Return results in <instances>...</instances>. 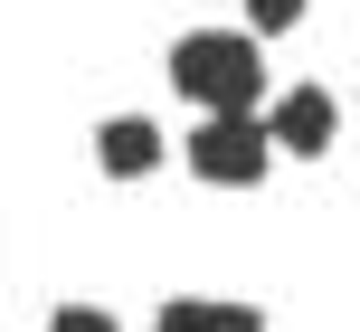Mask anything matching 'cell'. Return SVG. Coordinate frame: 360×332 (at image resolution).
I'll use <instances>...</instances> for the list:
<instances>
[{
  "label": "cell",
  "mask_w": 360,
  "mask_h": 332,
  "mask_svg": "<svg viewBox=\"0 0 360 332\" xmlns=\"http://www.w3.org/2000/svg\"><path fill=\"white\" fill-rule=\"evenodd\" d=\"M171 86L199 114H256L266 105V48L247 29H190L171 38Z\"/></svg>",
  "instance_id": "6da1fadb"
},
{
  "label": "cell",
  "mask_w": 360,
  "mask_h": 332,
  "mask_svg": "<svg viewBox=\"0 0 360 332\" xmlns=\"http://www.w3.org/2000/svg\"><path fill=\"white\" fill-rule=\"evenodd\" d=\"M266 171H275L266 114H199V133H190V181H209V190H256Z\"/></svg>",
  "instance_id": "7a4b0ae2"
},
{
  "label": "cell",
  "mask_w": 360,
  "mask_h": 332,
  "mask_svg": "<svg viewBox=\"0 0 360 332\" xmlns=\"http://www.w3.org/2000/svg\"><path fill=\"white\" fill-rule=\"evenodd\" d=\"M332 133H342L332 86H294V95H275V114H266V143H275V152H294V162H323Z\"/></svg>",
  "instance_id": "3957f363"
},
{
  "label": "cell",
  "mask_w": 360,
  "mask_h": 332,
  "mask_svg": "<svg viewBox=\"0 0 360 332\" xmlns=\"http://www.w3.org/2000/svg\"><path fill=\"white\" fill-rule=\"evenodd\" d=\"M95 162H105V181H152V171H162V124L105 114V124H95Z\"/></svg>",
  "instance_id": "277c9868"
},
{
  "label": "cell",
  "mask_w": 360,
  "mask_h": 332,
  "mask_svg": "<svg viewBox=\"0 0 360 332\" xmlns=\"http://www.w3.org/2000/svg\"><path fill=\"white\" fill-rule=\"evenodd\" d=\"M152 332H266V314L256 304H218V295H171L152 314Z\"/></svg>",
  "instance_id": "5b68a950"
},
{
  "label": "cell",
  "mask_w": 360,
  "mask_h": 332,
  "mask_svg": "<svg viewBox=\"0 0 360 332\" xmlns=\"http://www.w3.org/2000/svg\"><path fill=\"white\" fill-rule=\"evenodd\" d=\"M304 29V0H247V38H285Z\"/></svg>",
  "instance_id": "8992f818"
},
{
  "label": "cell",
  "mask_w": 360,
  "mask_h": 332,
  "mask_svg": "<svg viewBox=\"0 0 360 332\" xmlns=\"http://www.w3.org/2000/svg\"><path fill=\"white\" fill-rule=\"evenodd\" d=\"M48 332H124V323H114L105 304H57V314H48Z\"/></svg>",
  "instance_id": "52a82bcc"
}]
</instances>
